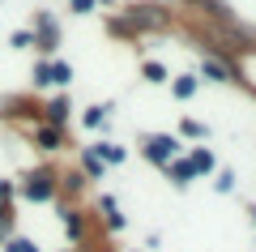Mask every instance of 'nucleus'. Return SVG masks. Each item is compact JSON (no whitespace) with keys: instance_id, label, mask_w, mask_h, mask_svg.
<instances>
[{"instance_id":"nucleus-14","label":"nucleus","mask_w":256,"mask_h":252,"mask_svg":"<svg viewBox=\"0 0 256 252\" xmlns=\"http://www.w3.org/2000/svg\"><path fill=\"white\" fill-rule=\"evenodd\" d=\"M86 171H90V175H94V180H102V162H98V158H94V154H90V158H86Z\"/></svg>"},{"instance_id":"nucleus-12","label":"nucleus","mask_w":256,"mask_h":252,"mask_svg":"<svg viewBox=\"0 0 256 252\" xmlns=\"http://www.w3.org/2000/svg\"><path fill=\"white\" fill-rule=\"evenodd\" d=\"M38 141H43L47 150H56V145H60V133H56V128H43V133H38Z\"/></svg>"},{"instance_id":"nucleus-17","label":"nucleus","mask_w":256,"mask_h":252,"mask_svg":"<svg viewBox=\"0 0 256 252\" xmlns=\"http://www.w3.org/2000/svg\"><path fill=\"white\" fill-rule=\"evenodd\" d=\"M252 218H256V209H252Z\"/></svg>"},{"instance_id":"nucleus-10","label":"nucleus","mask_w":256,"mask_h":252,"mask_svg":"<svg viewBox=\"0 0 256 252\" xmlns=\"http://www.w3.org/2000/svg\"><path fill=\"white\" fill-rule=\"evenodd\" d=\"M171 175H175V184H188V180H192V167H188V162H175Z\"/></svg>"},{"instance_id":"nucleus-1","label":"nucleus","mask_w":256,"mask_h":252,"mask_svg":"<svg viewBox=\"0 0 256 252\" xmlns=\"http://www.w3.org/2000/svg\"><path fill=\"white\" fill-rule=\"evenodd\" d=\"M175 145H180V141H175V137H150L146 154H150V158H154V162H171V158H175Z\"/></svg>"},{"instance_id":"nucleus-5","label":"nucleus","mask_w":256,"mask_h":252,"mask_svg":"<svg viewBox=\"0 0 256 252\" xmlns=\"http://www.w3.org/2000/svg\"><path fill=\"white\" fill-rule=\"evenodd\" d=\"M175 99H192V94H196V77H175Z\"/></svg>"},{"instance_id":"nucleus-4","label":"nucleus","mask_w":256,"mask_h":252,"mask_svg":"<svg viewBox=\"0 0 256 252\" xmlns=\"http://www.w3.org/2000/svg\"><path fill=\"white\" fill-rule=\"evenodd\" d=\"M188 167H192V171H205V175H210V171H214V154H210V150H196Z\"/></svg>"},{"instance_id":"nucleus-6","label":"nucleus","mask_w":256,"mask_h":252,"mask_svg":"<svg viewBox=\"0 0 256 252\" xmlns=\"http://www.w3.org/2000/svg\"><path fill=\"white\" fill-rule=\"evenodd\" d=\"M94 158H107V162H124V150H120V145H94Z\"/></svg>"},{"instance_id":"nucleus-11","label":"nucleus","mask_w":256,"mask_h":252,"mask_svg":"<svg viewBox=\"0 0 256 252\" xmlns=\"http://www.w3.org/2000/svg\"><path fill=\"white\" fill-rule=\"evenodd\" d=\"M102 120H107V107H90V111H86V124H90V128H98Z\"/></svg>"},{"instance_id":"nucleus-8","label":"nucleus","mask_w":256,"mask_h":252,"mask_svg":"<svg viewBox=\"0 0 256 252\" xmlns=\"http://www.w3.org/2000/svg\"><path fill=\"white\" fill-rule=\"evenodd\" d=\"M47 116H52L56 124H60V120H68V99H56L52 107H47Z\"/></svg>"},{"instance_id":"nucleus-2","label":"nucleus","mask_w":256,"mask_h":252,"mask_svg":"<svg viewBox=\"0 0 256 252\" xmlns=\"http://www.w3.org/2000/svg\"><path fill=\"white\" fill-rule=\"evenodd\" d=\"M26 197L30 201H47V197H52V175H47V171L26 175Z\"/></svg>"},{"instance_id":"nucleus-9","label":"nucleus","mask_w":256,"mask_h":252,"mask_svg":"<svg viewBox=\"0 0 256 252\" xmlns=\"http://www.w3.org/2000/svg\"><path fill=\"white\" fill-rule=\"evenodd\" d=\"M64 231H68V235H82V218H77L73 209H64Z\"/></svg>"},{"instance_id":"nucleus-3","label":"nucleus","mask_w":256,"mask_h":252,"mask_svg":"<svg viewBox=\"0 0 256 252\" xmlns=\"http://www.w3.org/2000/svg\"><path fill=\"white\" fill-rule=\"evenodd\" d=\"M201 73H205V77H210V81H230L226 64H218V60H205V64H201Z\"/></svg>"},{"instance_id":"nucleus-13","label":"nucleus","mask_w":256,"mask_h":252,"mask_svg":"<svg viewBox=\"0 0 256 252\" xmlns=\"http://www.w3.org/2000/svg\"><path fill=\"white\" fill-rule=\"evenodd\" d=\"M146 77L150 81H166V69H162V64H146Z\"/></svg>"},{"instance_id":"nucleus-15","label":"nucleus","mask_w":256,"mask_h":252,"mask_svg":"<svg viewBox=\"0 0 256 252\" xmlns=\"http://www.w3.org/2000/svg\"><path fill=\"white\" fill-rule=\"evenodd\" d=\"M218 188H222V192H230V188H235V175L222 171V175H218Z\"/></svg>"},{"instance_id":"nucleus-7","label":"nucleus","mask_w":256,"mask_h":252,"mask_svg":"<svg viewBox=\"0 0 256 252\" xmlns=\"http://www.w3.org/2000/svg\"><path fill=\"white\" fill-rule=\"evenodd\" d=\"M102 209H107V222H111V226L120 231V226H124V214L116 209V201H111V197H102Z\"/></svg>"},{"instance_id":"nucleus-16","label":"nucleus","mask_w":256,"mask_h":252,"mask_svg":"<svg viewBox=\"0 0 256 252\" xmlns=\"http://www.w3.org/2000/svg\"><path fill=\"white\" fill-rule=\"evenodd\" d=\"M90 5L94 0H73V13H90Z\"/></svg>"}]
</instances>
